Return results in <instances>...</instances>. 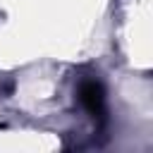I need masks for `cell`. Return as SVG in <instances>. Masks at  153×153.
<instances>
[{
    "label": "cell",
    "instance_id": "6da1fadb",
    "mask_svg": "<svg viewBox=\"0 0 153 153\" xmlns=\"http://www.w3.org/2000/svg\"><path fill=\"white\" fill-rule=\"evenodd\" d=\"M79 100L86 108L88 115L93 117H103L105 115V88L100 81L96 79H86L79 84Z\"/></svg>",
    "mask_w": 153,
    "mask_h": 153
}]
</instances>
